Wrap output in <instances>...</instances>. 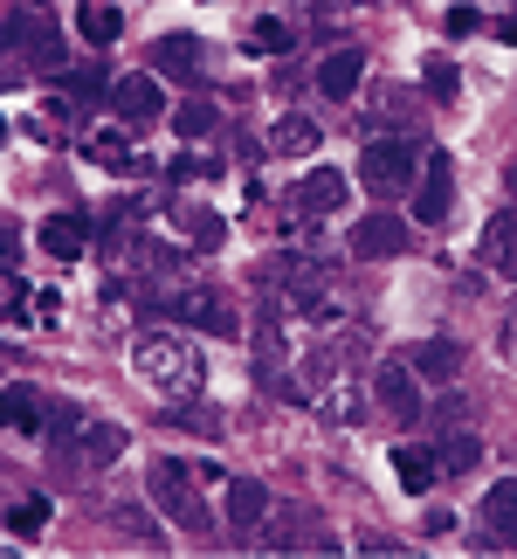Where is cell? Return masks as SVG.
Segmentation results:
<instances>
[{
  "mask_svg": "<svg viewBox=\"0 0 517 559\" xmlns=\"http://www.w3.org/2000/svg\"><path fill=\"white\" fill-rule=\"evenodd\" d=\"M132 367L159 386V394L172 401H193L207 386V367H201V353L187 346V338H172V332H145L139 346H132Z\"/></svg>",
  "mask_w": 517,
  "mask_h": 559,
  "instance_id": "cell-1",
  "label": "cell"
},
{
  "mask_svg": "<svg viewBox=\"0 0 517 559\" xmlns=\"http://www.w3.org/2000/svg\"><path fill=\"white\" fill-rule=\"evenodd\" d=\"M91 159L111 166V174H145V153L132 145V124H124V132H97L91 139Z\"/></svg>",
  "mask_w": 517,
  "mask_h": 559,
  "instance_id": "cell-22",
  "label": "cell"
},
{
  "mask_svg": "<svg viewBox=\"0 0 517 559\" xmlns=\"http://www.w3.org/2000/svg\"><path fill=\"white\" fill-rule=\"evenodd\" d=\"M483 255H490L504 276H517V214H497V222L483 228Z\"/></svg>",
  "mask_w": 517,
  "mask_h": 559,
  "instance_id": "cell-26",
  "label": "cell"
},
{
  "mask_svg": "<svg viewBox=\"0 0 517 559\" xmlns=\"http://www.w3.org/2000/svg\"><path fill=\"white\" fill-rule=\"evenodd\" d=\"M201 62H207L201 35H159V41H153V70H159V76L193 83V76H201Z\"/></svg>",
  "mask_w": 517,
  "mask_h": 559,
  "instance_id": "cell-15",
  "label": "cell"
},
{
  "mask_svg": "<svg viewBox=\"0 0 517 559\" xmlns=\"http://www.w3.org/2000/svg\"><path fill=\"white\" fill-rule=\"evenodd\" d=\"M14 532V539H41V532H49V498H41V490H28V498L21 504H8V519H0Z\"/></svg>",
  "mask_w": 517,
  "mask_h": 559,
  "instance_id": "cell-25",
  "label": "cell"
},
{
  "mask_svg": "<svg viewBox=\"0 0 517 559\" xmlns=\"http://www.w3.org/2000/svg\"><path fill=\"white\" fill-rule=\"evenodd\" d=\"M14 255H21V235H14V228H0V270H8Z\"/></svg>",
  "mask_w": 517,
  "mask_h": 559,
  "instance_id": "cell-35",
  "label": "cell"
},
{
  "mask_svg": "<svg viewBox=\"0 0 517 559\" xmlns=\"http://www.w3.org/2000/svg\"><path fill=\"white\" fill-rule=\"evenodd\" d=\"M407 249V222H400V214H359V222H352V255H359V263H386V255H400Z\"/></svg>",
  "mask_w": 517,
  "mask_h": 559,
  "instance_id": "cell-8",
  "label": "cell"
},
{
  "mask_svg": "<svg viewBox=\"0 0 517 559\" xmlns=\"http://www.w3.org/2000/svg\"><path fill=\"white\" fill-rule=\"evenodd\" d=\"M118 456H124V428H118V421H91L62 463H76V469H111Z\"/></svg>",
  "mask_w": 517,
  "mask_h": 559,
  "instance_id": "cell-13",
  "label": "cell"
},
{
  "mask_svg": "<svg viewBox=\"0 0 517 559\" xmlns=\"http://www.w3.org/2000/svg\"><path fill=\"white\" fill-rule=\"evenodd\" d=\"M249 49H255V56H284V49H290V28H284L276 14H263V21L249 28Z\"/></svg>",
  "mask_w": 517,
  "mask_h": 559,
  "instance_id": "cell-30",
  "label": "cell"
},
{
  "mask_svg": "<svg viewBox=\"0 0 517 559\" xmlns=\"http://www.w3.org/2000/svg\"><path fill=\"white\" fill-rule=\"evenodd\" d=\"M41 249H49L56 263H76V255L91 249V214H83V207L49 214V222H41Z\"/></svg>",
  "mask_w": 517,
  "mask_h": 559,
  "instance_id": "cell-12",
  "label": "cell"
},
{
  "mask_svg": "<svg viewBox=\"0 0 517 559\" xmlns=\"http://www.w3.org/2000/svg\"><path fill=\"white\" fill-rule=\"evenodd\" d=\"M490 35H497L504 49H517V14H497V21H490Z\"/></svg>",
  "mask_w": 517,
  "mask_h": 559,
  "instance_id": "cell-34",
  "label": "cell"
},
{
  "mask_svg": "<svg viewBox=\"0 0 517 559\" xmlns=\"http://www.w3.org/2000/svg\"><path fill=\"white\" fill-rule=\"evenodd\" d=\"M14 56H21V70H62V28L41 8L14 14L8 28H0V83L14 76Z\"/></svg>",
  "mask_w": 517,
  "mask_h": 559,
  "instance_id": "cell-2",
  "label": "cell"
},
{
  "mask_svg": "<svg viewBox=\"0 0 517 559\" xmlns=\"http://www.w3.org/2000/svg\"><path fill=\"white\" fill-rule=\"evenodd\" d=\"M263 519H269V490L255 477H228V525L235 532H263Z\"/></svg>",
  "mask_w": 517,
  "mask_h": 559,
  "instance_id": "cell-18",
  "label": "cell"
},
{
  "mask_svg": "<svg viewBox=\"0 0 517 559\" xmlns=\"http://www.w3.org/2000/svg\"><path fill=\"white\" fill-rule=\"evenodd\" d=\"M172 228H180L201 255H214V249L228 242V222H221L214 207H201V201H180V207H172Z\"/></svg>",
  "mask_w": 517,
  "mask_h": 559,
  "instance_id": "cell-16",
  "label": "cell"
},
{
  "mask_svg": "<svg viewBox=\"0 0 517 559\" xmlns=\"http://www.w3.org/2000/svg\"><path fill=\"white\" fill-rule=\"evenodd\" d=\"M263 546L276 552H290V546H317V552H332V532L311 519V511H284V519H263Z\"/></svg>",
  "mask_w": 517,
  "mask_h": 559,
  "instance_id": "cell-14",
  "label": "cell"
},
{
  "mask_svg": "<svg viewBox=\"0 0 517 559\" xmlns=\"http://www.w3.org/2000/svg\"><path fill=\"white\" fill-rule=\"evenodd\" d=\"M35 8H41V0H35Z\"/></svg>",
  "mask_w": 517,
  "mask_h": 559,
  "instance_id": "cell-39",
  "label": "cell"
},
{
  "mask_svg": "<svg viewBox=\"0 0 517 559\" xmlns=\"http://www.w3.org/2000/svg\"><path fill=\"white\" fill-rule=\"evenodd\" d=\"M359 83H365V56L359 49H332L325 62H317V91H325L332 104H345Z\"/></svg>",
  "mask_w": 517,
  "mask_h": 559,
  "instance_id": "cell-17",
  "label": "cell"
},
{
  "mask_svg": "<svg viewBox=\"0 0 517 559\" xmlns=\"http://www.w3.org/2000/svg\"><path fill=\"white\" fill-rule=\"evenodd\" d=\"M407 367H414L421 380H456L462 373V346L456 338H421V346L407 353Z\"/></svg>",
  "mask_w": 517,
  "mask_h": 559,
  "instance_id": "cell-20",
  "label": "cell"
},
{
  "mask_svg": "<svg viewBox=\"0 0 517 559\" xmlns=\"http://www.w3.org/2000/svg\"><path fill=\"white\" fill-rule=\"evenodd\" d=\"M111 111H118V124H132V132H145V124H159L166 118V97H159V76H118L111 83Z\"/></svg>",
  "mask_w": 517,
  "mask_h": 559,
  "instance_id": "cell-7",
  "label": "cell"
},
{
  "mask_svg": "<svg viewBox=\"0 0 517 559\" xmlns=\"http://www.w3.org/2000/svg\"><path fill=\"white\" fill-rule=\"evenodd\" d=\"M394 477H400L407 490H435V477H442V463L428 456V449H414V442H400V449H394Z\"/></svg>",
  "mask_w": 517,
  "mask_h": 559,
  "instance_id": "cell-23",
  "label": "cell"
},
{
  "mask_svg": "<svg viewBox=\"0 0 517 559\" xmlns=\"http://www.w3.org/2000/svg\"><path fill=\"white\" fill-rule=\"evenodd\" d=\"M442 28L462 41V35H477V28H483V14H477V8H448V14H442Z\"/></svg>",
  "mask_w": 517,
  "mask_h": 559,
  "instance_id": "cell-32",
  "label": "cell"
},
{
  "mask_svg": "<svg viewBox=\"0 0 517 559\" xmlns=\"http://www.w3.org/2000/svg\"><path fill=\"white\" fill-rule=\"evenodd\" d=\"M373 394L386 415H400V421H421V373L407 367V359H386V367L373 373Z\"/></svg>",
  "mask_w": 517,
  "mask_h": 559,
  "instance_id": "cell-9",
  "label": "cell"
},
{
  "mask_svg": "<svg viewBox=\"0 0 517 559\" xmlns=\"http://www.w3.org/2000/svg\"><path fill=\"white\" fill-rule=\"evenodd\" d=\"M504 193H510V201H517V159L504 166Z\"/></svg>",
  "mask_w": 517,
  "mask_h": 559,
  "instance_id": "cell-37",
  "label": "cell"
},
{
  "mask_svg": "<svg viewBox=\"0 0 517 559\" xmlns=\"http://www.w3.org/2000/svg\"><path fill=\"white\" fill-rule=\"evenodd\" d=\"M76 35L91 41V49H111V41L124 35V14H118V0H83V8H76Z\"/></svg>",
  "mask_w": 517,
  "mask_h": 559,
  "instance_id": "cell-19",
  "label": "cell"
},
{
  "mask_svg": "<svg viewBox=\"0 0 517 559\" xmlns=\"http://www.w3.org/2000/svg\"><path fill=\"white\" fill-rule=\"evenodd\" d=\"M172 318L193 332H214V338H235L242 332V311L228 305V290L221 284H187V290H172Z\"/></svg>",
  "mask_w": 517,
  "mask_h": 559,
  "instance_id": "cell-5",
  "label": "cell"
},
{
  "mask_svg": "<svg viewBox=\"0 0 517 559\" xmlns=\"http://www.w3.org/2000/svg\"><path fill=\"white\" fill-rule=\"evenodd\" d=\"M414 180H421V153L407 139H373L359 153V187L373 201H400V193H414Z\"/></svg>",
  "mask_w": 517,
  "mask_h": 559,
  "instance_id": "cell-4",
  "label": "cell"
},
{
  "mask_svg": "<svg viewBox=\"0 0 517 559\" xmlns=\"http://www.w3.org/2000/svg\"><path fill=\"white\" fill-rule=\"evenodd\" d=\"M448 201H456V159L428 153L421 159V180H414V222L421 228H442L448 222Z\"/></svg>",
  "mask_w": 517,
  "mask_h": 559,
  "instance_id": "cell-6",
  "label": "cell"
},
{
  "mask_svg": "<svg viewBox=\"0 0 517 559\" xmlns=\"http://www.w3.org/2000/svg\"><path fill=\"white\" fill-rule=\"evenodd\" d=\"M421 83H428V97H435V104H456V97H462V70H456L448 56H428Z\"/></svg>",
  "mask_w": 517,
  "mask_h": 559,
  "instance_id": "cell-29",
  "label": "cell"
},
{
  "mask_svg": "<svg viewBox=\"0 0 517 559\" xmlns=\"http://www.w3.org/2000/svg\"><path fill=\"white\" fill-rule=\"evenodd\" d=\"M62 91H70V97H97L104 91V70H97V62H91V70H70V76H62Z\"/></svg>",
  "mask_w": 517,
  "mask_h": 559,
  "instance_id": "cell-31",
  "label": "cell"
},
{
  "mask_svg": "<svg viewBox=\"0 0 517 559\" xmlns=\"http://www.w3.org/2000/svg\"><path fill=\"white\" fill-rule=\"evenodd\" d=\"M345 193H352V180L338 166H317V174L290 187V214H332V207H345Z\"/></svg>",
  "mask_w": 517,
  "mask_h": 559,
  "instance_id": "cell-10",
  "label": "cell"
},
{
  "mask_svg": "<svg viewBox=\"0 0 517 559\" xmlns=\"http://www.w3.org/2000/svg\"><path fill=\"white\" fill-rule=\"evenodd\" d=\"M153 504L166 511L180 532H193V539H207L214 532V511L201 504V469H187V463H153Z\"/></svg>",
  "mask_w": 517,
  "mask_h": 559,
  "instance_id": "cell-3",
  "label": "cell"
},
{
  "mask_svg": "<svg viewBox=\"0 0 517 559\" xmlns=\"http://www.w3.org/2000/svg\"><path fill=\"white\" fill-rule=\"evenodd\" d=\"M504 346L517 353V305H510V318H504Z\"/></svg>",
  "mask_w": 517,
  "mask_h": 559,
  "instance_id": "cell-36",
  "label": "cell"
},
{
  "mask_svg": "<svg viewBox=\"0 0 517 559\" xmlns=\"http://www.w3.org/2000/svg\"><path fill=\"white\" fill-rule=\"evenodd\" d=\"M435 463H442V477H462V469L483 463V442L469 436V428H462V436H442V442H435Z\"/></svg>",
  "mask_w": 517,
  "mask_h": 559,
  "instance_id": "cell-28",
  "label": "cell"
},
{
  "mask_svg": "<svg viewBox=\"0 0 517 559\" xmlns=\"http://www.w3.org/2000/svg\"><path fill=\"white\" fill-rule=\"evenodd\" d=\"M0 145H8V118H0Z\"/></svg>",
  "mask_w": 517,
  "mask_h": 559,
  "instance_id": "cell-38",
  "label": "cell"
},
{
  "mask_svg": "<svg viewBox=\"0 0 517 559\" xmlns=\"http://www.w3.org/2000/svg\"><path fill=\"white\" fill-rule=\"evenodd\" d=\"M166 174H172V180H201V174H214V166H201V159H193V153H180V159L166 166Z\"/></svg>",
  "mask_w": 517,
  "mask_h": 559,
  "instance_id": "cell-33",
  "label": "cell"
},
{
  "mask_svg": "<svg viewBox=\"0 0 517 559\" xmlns=\"http://www.w3.org/2000/svg\"><path fill=\"white\" fill-rule=\"evenodd\" d=\"M41 421H49V401H41V386H28V380L0 386V428H8V436H41Z\"/></svg>",
  "mask_w": 517,
  "mask_h": 559,
  "instance_id": "cell-11",
  "label": "cell"
},
{
  "mask_svg": "<svg viewBox=\"0 0 517 559\" xmlns=\"http://www.w3.org/2000/svg\"><path fill=\"white\" fill-rule=\"evenodd\" d=\"M166 118H172V132H180V139H207L214 124H221V111H214L207 97H180V104H172Z\"/></svg>",
  "mask_w": 517,
  "mask_h": 559,
  "instance_id": "cell-24",
  "label": "cell"
},
{
  "mask_svg": "<svg viewBox=\"0 0 517 559\" xmlns=\"http://www.w3.org/2000/svg\"><path fill=\"white\" fill-rule=\"evenodd\" d=\"M269 145H276V153H284V159H297V153H317V124H311L304 111H290V118H276Z\"/></svg>",
  "mask_w": 517,
  "mask_h": 559,
  "instance_id": "cell-27",
  "label": "cell"
},
{
  "mask_svg": "<svg viewBox=\"0 0 517 559\" xmlns=\"http://www.w3.org/2000/svg\"><path fill=\"white\" fill-rule=\"evenodd\" d=\"M483 525H490V539L517 546V477L490 484V498H483Z\"/></svg>",
  "mask_w": 517,
  "mask_h": 559,
  "instance_id": "cell-21",
  "label": "cell"
}]
</instances>
